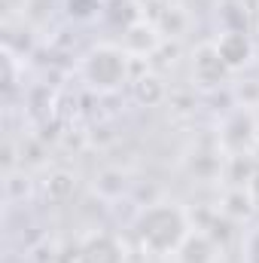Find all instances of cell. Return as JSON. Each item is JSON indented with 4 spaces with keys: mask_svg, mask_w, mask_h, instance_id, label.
I'll return each mask as SVG.
<instances>
[{
    "mask_svg": "<svg viewBox=\"0 0 259 263\" xmlns=\"http://www.w3.org/2000/svg\"><path fill=\"white\" fill-rule=\"evenodd\" d=\"M110 67H113V70H125V62H122L116 52H107V49L92 55V62H89V77L95 80V86H116V83H119V77L110 73Z\"/></svg>",
    "mask_w": 259,
    "mask_h": 263,
    "instance_id": "obj_2",
    "label": "cell"
},
{
    "mask_svg": "<svg viewBox=\"0 0 259 263\" xmlns=\"http://www.w3.org/2000/svg\"><path fill=\"white\" fill-rule=\"evenodd\" d=\"M140 239L143 245H149L153 251L159 254H168V251H177L180 242L186 239V223H183V214L171 205H156L149 208L143 217H140Z\"/></svg>",
    "mask_w": 259,
    "mask_h": 263,
    "instance_id": "obj_1",
    "label": "cell"
},
{
    "mask_svg": "<svg viewBox=\"0 0 259 263\" xmlns=\"http://www.w3.org/2000/svg\"><path fill=\"white\" fill-rule=\"evenodd\" d=\"M79 260L82 263H122V257H119V248H116L113 239L98 236V239H92V242L82 248Z\"/></svg>",
    "mask_w": 259,
    "mask_h": 263,
    "instance_id": "obj_3",
    "label": "cell"
},
{
    "mask_svg": "<svg viewBox=\"0 0 259 263\" xmlns=\"http://www.w3.org/2000/svg\"><path fill=\"white\" fill-rule=\"evenodd\" d=\"M217 55L226 62V65H241V62H247V55H250V43L241 37V34H226L220 43H217Z\"/></svg>",
    "mask_w": 259,
    "mask_h": 263,
    "instance_id": "obj_4",
    "label": "cell"
}]
</instances>
